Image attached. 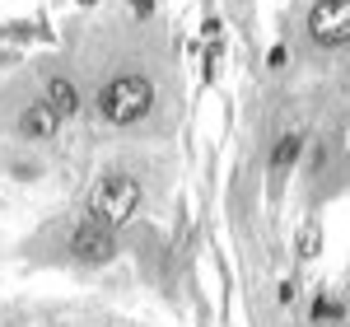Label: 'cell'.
I'll return each mask as SVG.
<instances>
[{"mask_svg": "<svg viewBox=\"0 0 350 327\" xmlns=\"http://www.w3.org/2000/svg\"><path fill=\"white\" fill-rule=\"evenodd\" d=\"M70 257L80 267H112L117 262V229L98 224L94 215H84L75 229H70Z\"/></svg>", "mask_w": 350, "mask_h": 327, "instance_id": "277c9868", "label": "cell"}, {"mask_svg": "<svg viewBox=\"0 0 350 327\" xmlns=\"http://www.w3.org/2000/svg\"><path fill=\"white\" fill-rule=\"evenodd\" d=\"M313 318H318V323H327V318H341V323H346V304H341V300H327V295H323V300L313 304Z\"/></svg>", "mask_w": 350, "mask_h": 327, "instance_id": "ba28073f", "label": "cell"}, {"mask_svg": "<svg viewBox=\"0 0 350 327\" xmlns=\"http://www.w3.org/2000/svg\"><path fill=\"white\" fill-rule=\"evenodd\" d=\"M159 103V94H154V80L145 75V70H112L108 80L98 84V94H94V108L103 122L112 127H135V122H145L150 112Z\"/></svg>", "mask_w": 350, "mask_h": 327, "instance_id": "6da1fadb", "label": "cell"}, {"mask_svg": "<svg viewBox=\"0 0 350 327\" xmlns=\"http://www.w3.org/2000/svg\"><path fill=\"white\" fill-rule=\"evenodd\" d=\"M267 66L275 70V66H285V47H271V56H267Z\"/></svg>", "mask_w": 350, "mask_h": 327, "instance_id": "7c38bea8", "label": "cell"}, {"mask_svg": "<svg viewBox=\"0 0 350 327\" xmlns=\"http://www.w3.org/2000/svg\"><path fill=\"white\" fill-rule=\"evenodd\" d=\"M140 201H145V192H140V178L135 173H103L98 183H94V196H89V215L98 220V224H108V229H122V224H131L135 211H140Z\"/></svg>", "mask_w": 350, "mask_h": 327, "instance_id": "7a4b0ae2", "label": "cell"}, {"mask_svg": "<svg viewBox=\"0 0 350 327\" xmlns=\"http://www.w3.org/2000/svg\"><path fill=\"white\" fill-rule=\"evenodd\" d=\"M80 5H98V0H80Z\"/></svg>", "mask_w": 350, "mask_h": 327, "instance_id": "4fadbf2b", "label": "cell"}, {"mask_svg": "<svg viewBox=\"0 0 350 327\" xmlns=\"http://www.w3.org/2000/svg\"><path fill=\"white\" fill-rule=\"evenodd\" d=\"M304 145L308 140L299 136V131H285V136L271 145V159H267V168H271V183H280V178H290V168L299 164V155H304Z\"/></svg>", "mask_w": 350, "mask_h": 327, "instance_id": "52a82bcc", "label": "cell"}, {"mask_svg": "<svg viewBox=\"0 0 350 327\" xmlns=\"http://www.w3.org/2000/svg\"><path fill=\"white\" fill-rule=\"evenodd\" d=\"M154 5H159V0H131V10L140 14V19H150V14H154Z\"/></svg>", "mask_w": 350, "mask_h": 327, "instance_id": "30bf717a", "label": "cell"}, {"mask_svg": "<svg viewBox=\"0 0 350 327\" xmlns=\"http://www.w3.org/2000/svg\"><path fill=\"white\" fill-rule=\"evenodd\" d=\"M318 248H323V229L313 224V229H304V234H299V257L308 262V257H318Z\"/></svg>", "mask_w": 350, "mask_h": 327, "instance_id": "9c48e42d", "label": "cell"}, {"mask_svg": "<svg viewBox=\"0 0 350 327\" xmlns=\"http://www.w3.org/2000/svg\"><path fill=\"white\" fill-rule=\"evenodd\" d=\"M304 28H308V42L323 52L350 47V0H313Z\"/></svg>", "mask_w": 350, "mask_h": 327, "instance_id": "3957f363", "label": "cell"}, {"mask_svg": "<svg viewBox=\"0 0 350 327\" xmlns=\"http://www.w3.org/2000/svg\"><path fill=\"white\" fill-rule=\"evenodd\" d=\"M42 99L52 103V112L61 117V122L84 112V94L75 89V80H70V75H61V70H47V75H42Z\"/></svg>", "mask_w": 350, "mask_h": 327, "instance_id": "8992f818", "label": "cell"}, {"mask_svg": "<svg viewBox=\"0 0 350 327\" xmlns=\"http://www.w3.org/2000/svg\"><path fill=\"white\" fill-rule=\"evenodd\" d=\"M275 300H280V304H295V280H280V290H275Z\"/></svg>", "mask_w": 350, "mask_h": 327, "instance_id": "8fae6325", "label": "cell"}, {"mask_svg": "<svg viewBox=\"0 0 350 327\" xmlns=\"http://www.w3.org/2000/svg\"><path fill=\"white\" fill-rule=\"evenodd\" d=\"M56 131H61V117L52 112V103H47V99H33V103L14 117V136H19V140H33V145H47Z\"/></svg>", "mask_w": 350, "mask_h": 327, "instance_id": "5b68a950", "label": "cell"}]
</instances>
